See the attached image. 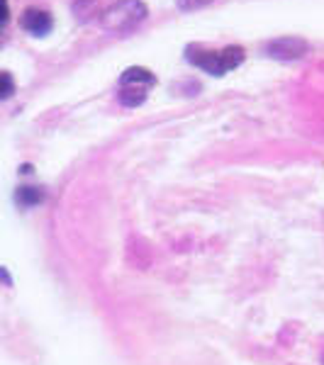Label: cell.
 I'll return each instance as SVG.
<instances>
[{"label":"cell","mask_w":324,"mask_h":365,"mask_svg":"<svg viewBox=\"0 0 324 365\" xmlns=\"http://www.w3.org/2000/svg\"><path fill=\"white\" fill-rule=\"evenodd\" d=\"M8 20H10V5L8 0H0V29L8 25Z\"/></svg>","instance_id":"obj_10"},{"label":"cell","mask_w":324,"mask_h":365,"mask_svg":"<svg viewBox=\"0 0 324 365\" xmlns=\"http://www.w3.org/2000/svg\"><path fill=\"white\" fill-rule=\"evenodd\" d=\"M308 51H310L308 42L300 37H278L266 44V54L270 58H278V61H293V58L305 56Z\"/></svg>","instance_id":"obj_3"},{"label":"cell","mask_w":324,"mask_h":365,"mask_svg":"<svg viewBox=\"0 0 324 365\" xmlns=\"http://www.w3.org/2000/svg\"><path fill=\"white\" fill-rule=\"evenodd\" d=\"M20 27L32 37H46L54 27V17L42 8H25L20 15Z\"/></svg>","instance_id":"obj_4"},{"label":"cell","mask_w":324,"mask_h":365,"mask_svg":"<svg viewBox=\"0 0 324 365\" xmlns=\"http://www.w3.org/2000/svg\"><path fill=\"white\" fill-rule=\"evenodd\" d=\"M181 10H198V8H205V5L215 3V0H176Z\"/></svg>","instance_id":"obj_9"},{"label":"cell","mask_w":324,"mask_h":365,"mask_svg":"<svg viewBox=\"0 0 324 365\" xmlns=\"http://www.w3.org/2000/svg\"><path fill=\"white\" fill-rule=\"evenodd\" d=\"M146 17V5L141 0H117L100 15V25L108 32H127Z\"/></svg>","instance_id":"obj_2"},{"label":"cell","mask_w":324,"mask_h":365,"mask_svg":"<svg viewBox=\"0 0 324 365\" xmlns=\"http://www.w3.org/2000/svg\"><path fill=\"white\" fill-rule=\"evenodd\" d=\"M186 56L191 58V63H196L198 68L208 71L212 76H225L227 71L237 68L241 61H244V49L237 44L225 46L220 51H208V49H200V46H188Z\"/></svg>","instance_id":"obj_1"},{"label":"cell","mask_w":324,"mask_h":365,"mask_svg":"<svg viewBox=\"0 0 324 365\" xmlns=\"http://www.w3.org/2000/svg\"><path fill=\"white\" fill-rule=\"evenodd\" d=\"M44 200V192L42 187H17L15 192V202L20 205V207H34V205H39Z\"/></svg>","instance_id":"obj_6"},{"label":"cell","mask_w":324,"mask_h":365,"mask_svg":"<svg viewBox=\"0 0 324 365\" xmlns=\"http://www.w3.org/2000/svg\"><path fill=\"white\" fill-rule=\"evenodd\" d=\"M146 98V88H137V86H122L120 88V103L129 105V108H137V105L144 103Z\"/></svg>","instance_id":"obj_7"},{"label":"cell","mask_w":324,"mask_h":365,"mask_svg":"<svg viewBox=\"0 0 324 365\" xmlns=\"http://www.w3.org/2000/svg\"><path fill=\"white\" fill-rule=\"evenodd\" d=\"M15 93V81L8 71H0V100H8Z\"/></svg>","instance_id":"obj_8"},{"label":"cell","mask_w":324,"mask_h":365,"mask_svg":"<svg viewBox=\"0 0 324 365\" xmlns=\"http://www.w3.org/2000/svg\"><path fill=\"white\" fill-rule=\"evenodd\" d=\"M154 83H156V76L149 68H141V66L127 68L120 78V86H137V88H146V91Z\"/></svg>","instance_id":"obj_5"}]
</instances>
